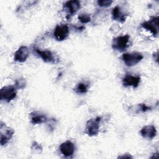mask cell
Segmentation results:
<instances>
[{
	"label": "cell",
	"mask_w": 159,
	"mask_h": 159,
	"mask_svg": "<svg viewBox=\"0 0 159 159\" xmlns=\"http://www.w3.org/2000/svg\"><path fill=\"white\" fill-rule=\"evenodd\" d=\"M97 3H98V6H100V7H109L111 5V4L112 3V1H111V0H99V1H98Z\"/></svg>",
	"instance_id": "cell-18"
},
{
	"label": "cell",
	"mask_w": 159,
	"mask_h": 159,
	"mask_svg": "<svg viewBox=\"0 0 159 159\" xmlns=\"http://www.w3.org/2000/svg\"><path fill=\"white\" fill-rule=\"evenodd\" d=\"M101 120V117L95 119H91L87 122L85 128V132L89 136L96 135L99 133V124Z\"/></svg>",
	"instance_id": "cell-3"
},
{
	"label": "cell",
	"mask_w": 159,
	"mask_h": 159,
	"mask_svg": "<svg viewBox=\"0 0 159 159\" xmlns=\"http://www.w3.org/2000/svg\"><path fill=\"white\" fill-rule=\"evenodd\" d=\"M80 7V2L76 0L66 1L63 5V9L67 12L68 16H73L79 10Z\"/></svg>",
	"instance_id": "cell-10"
},
{
	"label": "cell",
	"mask_w": 159,
	"mask_h": 159,
	"mask_svg": "<svg viewBox=\"0 0 159 159\" xmlns=\"http://www.w3.org/2000/svg\"><path fill=\"white\" fill-rule=\"evenodd\" d=\"M60 150L65 157H70L75 153V146L72 142L67 140L60 145Z\"/></svg>",
	"instance_id": "cell-7"
},
{
	"label": "cell",
	"mask_w": 159,
	"mask_h": 159,
	"mask_svg": "<svg viewBox=\"0 0 159 159\" xmlns=\"http://www.w3.org/2000/svg\"><path fill=\"white\" fill-rule=\"evenodd\" d=\"M143 55L139 52L125 53L121 57L122 60L127 66H132L137 65L143 59Z\"/></svg>",
	"instance_id": "cell-1"
},
{
	"label": "cell",
	"mask_w": 159,
	"mask_h": 159,
	"mask_svg": "<svg viewBox=\"0 0 159 159\" xmlns=\"http://www.w3.org/2000/svg\"><path fill=\"white\" fill-rule=\"evenodd\" d=\"M141 25L143 29L149 30L153 35H156L158 32V17H152L149 20L143 22Z\"/></svg>",
	"instance_id": "cell-6"
},
{
	"label": "cell",
	"mask_w": 159,
	"mask_h": 159,
	"mask_svg": "<svg viewBox=\"0 0 159 159\" xmlns=\"http://www.w3.org/2000/svg\"><path fill=\"white\" fill-rule=\"evenodd\" d=\"M140 133L141 135L147 139H153L157 134L156 128L152 125H146L140 130Z\"/></svg>",
	"instance_id": "cell-12"
},
{
	"label": "cell",
	"mask_w": 159,
	"mask_h": 159,
	"mask_svg": "<svg viewBox=\"0 0 159 159\" xmlns=\"http://www.w3.org/2000/svg\"><path fill=\"white\" fill-rule=\"evenodd\" d=\"M16 88L12 86H7L0 90V98L1 101L10 102L16 97Z\"/></svg>",
	"instance_id": "cell-4"
},
{
	"label": "cell",
	"mask_w": 159,
	"mask_h": 159,
	"mask_svg": "<svg viewBox=\"0 0 159 159\" xmlns=\"http://www.w3.org/2000/svg\"><path fill=\"white\" fill-rule=\"evenodd\" d=\"M47 117L42 114L37 112H34L30 114V120L33 124H42L47 120Z\"/></svg>",
	"instance_id": "cell-15"
},
{
	"label": "cell",
	"mask_w": 159,
	"mask_h": 159,
	"mask_svg": "<svg viewBox=\"0 0 159 159\" xmlns=\"http://www.w3.org/2000/svg\"><path fill=\"white\" fill-rule=\"evenodd\" d=\"M36 53L46 63H55V58L53 54L50 50H41L38 48L34 49Z\"/></svg>",
	"instance_id": "cell-13"
},
{
	"label": "cell",
	"mask_w": 159,
	"mask_h": 159,
	"mask_svg": "<svg viewBox=\"0 0 159 159\" xmlns=\"http://www.w3.org/2000/svg\"><path fill=\"white\" fill-rule=\"evenodd\" d=\"M88 86L86 84L84 83H80L76 86L75 88V91L76 93L79 94H84L88 91Z\"/></svg>",
	"instance_id": "cell-16"
},
{
	"label": "cell",
	"mask_w": 159,
	"mask_h": 159,
	"mask_svg": "<svg viewBox=\"0 0 159 159\" xmlns=\"http://www.w3.org/2000/svg\"><path fill=\"white\" fill-rule=\"evenodd\" d=\"M112 19L115 20L123 22L125 20L126 15L124 14L122 11L120 7L118 6H116L115 7L113 8L112 11Z\"/></svg>",
	"instance_id": "cell-14"
},
{
	"label": "cell",
	"mask_w": 159,
	"mask_h": 159,
	"mask_svg": "<svg viewBox=\"0 0 159 159\" xmlns=\"http://www.w3.org/2000/svg\"><path fill=\"white\" fill-rule=\"evenodd\" d=\"M1 140L0 143L1 145H4L6 144L12 138L13 134H14V130L13 129L7 127L4 125V129H3V127L1 126Z\"/></svg>",
	"instance_id": "cell-11"
},
{
	"label": "cell",
	"mask_w": 159,
	"mask_h": 159,
	"mask_svg": "<svg viewBox=\"0 0 159 159\" xmlns=\"http://www.w3.org/2000/svg\"><path fill=\"white\" fill-rule=\"evenodd\" d=\"M78 19L83 24L88 23V22H90V20H91V17H90L89 14H84V13L80 14L78 16Z\"/></svg>",
	"instance_id": "cell-17"
},
{
	"label": "cell",
	"mask_w": 159,
	"mask_h": 159,
	"mask_svg": "<svg viewBox=\"0 0 159 159\" xmlns=\"http://www.w3.org/2000/svg\"><path fill=\"white\" fill-rule=\"evenodd\" d=\"M129 39L130 36L129 35L117 37L112 40V48L117 51L124 52L127 48Z\"/></svg>",
	"instance_id": "cell-2"
},
{
	"label": "cell",
	"mask_w": 159,
	"mask_h": 159,
	"mask_svg": "<svg viewBox=\"0 0 159 159\" xmlns=\"http://www.w3.org/2000/svg\"><path fill=\"white\" fill-rule=\"evenodd\" d=\"M138 106L140 108V111H141L142 112H145V111L150 109V107L147 106L145 104H140L138 105Z\"/></svg>",
	"instance_id": "cell-19"
},
{
	"label": "cell",
	"mask_w": 159,
	"mask_h": 159,
	"mask_svg": "<svg viewBox=\"0 0 159 159\" xmlns=\"http://www.w3.org/2000/svg\"><path fill=\"white\" fill-rule=\"evenodd\" d=\"M69 32L70 30L68 25L65 24H58L54 29L53 37L58 41H63L67 38Z\"/></svg>",
	"instance_id": "cell-5"
},
{
	"label": "cell",
	"mask_w": 159,
	"mask_h": 159,
	"mask_svg": "<svg viewBox=\"0 0 159 159\" xmlns=\"http://www.w3.org/2000/svg\"><path fill=\"white\" fill-rule=\"evenodd\" d=\"M140 82V77L139 76H133L132 75H126L122 79V84L125 87L132 86L135 88L138 87Z\"/></svg>",
	"instance_id": "cell-9"
},
{
	"label": "cell",
	"mask_w": 159,
	"mask_h": 159,
	"mask_svg": "<svg viewBox=\"0 0 159 159\" xmlns=\"http://www.w3.org/2000/svg\"><path fill=\"white\" fill-rule=\"evenodd\" d=\"M29 56V50L26 46H21L14 53V60L17 62H24Z\"/></svg>",
	"instance_id": "cell-8"
}]
</instances>
